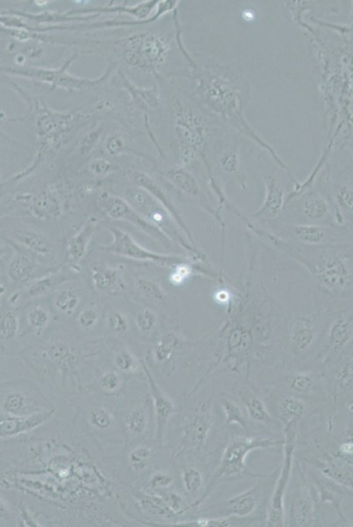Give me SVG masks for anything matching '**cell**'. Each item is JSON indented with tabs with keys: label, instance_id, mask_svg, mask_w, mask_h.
Returning <instances> with one entry per match:
<instances>
[{
	"label": "cell",
	"instance_id": "6da1fadb",
	"mask_svg": "<svg viewBox=\"0 0 353 527\" xmlns=\"http://www.w3.org/2000/svg\"><path fill=\"white\" fill-rule=\"evenodd\" d=\"M252 264L245 288L228 307L224 324L213 335L215 362L208 373L220 366L248 375L253 362H276L280 338L290 318L285 307L252 280Z\"/></svg>",
	"mask_w": 353,
	"mask_h": 527
},
{
	"label": "cell",
	"instance_id": "b9f144b4",
	"mask_svg": "<svg viewBox=\"0 0 353 527\" xmlns=\"http://www.w3.org/2000/svg\"><path fill=\"white\" fill-rule=\"evenodd\" d=\"M136 326L142 333L149 334L154 331L158 324L157 314L149 307L140 309L135 315Z\"/></svg>",
	"mask_w": 353,
	"mask_h": 527
},
{
	"label": "cell",
	"instance_id": "484cf974",
	"mask_svg": "<svg viewBox=\"0 0 353 527\" xmlns=\"http://www.w3.org/2000/svg\"><path fill=\"white\" fill-rule=\"evenodd\" d=\"M337 224L342 226L346 221H353V187L348 184H339L334 188L332 197Z\"/></svg>",
	"mask_w": 353,
	"mask_h": 527
},
{
	"label": "cell",
	"instance_id": "ba28073f",
	"mask_svg": "<svg viewBox=\"0 0 353 527\" xmlns=\"http://www.w3.org/2000/svg\"><path fill=\"white\" fill-rule=\"evenodd\" d=\"M326 309L311 315L289 320L287 331V348L292 355H306L317 346L326 328Z\"/></svg>",
	"mask_w": 353,
	"mask_h": 527
},
{
	"label": "cell",
	"instance_id": "ffe728a7",
	"mask_svg": "<svg viewBox=\"0 0 353 527\" xmlns=\"http://www.w3.org/2000/svg\"><path fill=\"white\" fill-rule=\"evenodd\" d=\"M98 222L95 216L87 219L79 231L69 239L66 257L71 265H77L86 258L90 242L95 237Z\"/></svg>",
	"mask_w": 353,
	"mask_h": 527
},
{
	"label": "cell",
	"instance_id": "f6af8a7d",
	"mask_svg": "<svg viewBox=\"0 0 353 527\" xmlns=\"http://www.w3.org/2000/svg\"><path fill=\"white\" fill-rule=\"evenodd\" d=\"M182 481L187 493L193 495L201 491L204 483V478L199 470L195 467H191L182 473Z\"/></svg>",
	"mask_w": 353,
	"mask_h": 527
},
{
	"label": "cell",
	"instance_id": "8992f818",
	"mask_svg": "<svg viewBox=\"0 0 353 527\" xmlns=\"http://www.w3.org/2000/svg\"><path fill=\"white\" fill-rule=\"evenodd\" d=\"M299 422L295 420L284 425V457L279 478L275 483L267 509L268 526H285V497L293 471Z\"/></svg>",
	"mask_w": 353,
	"mask_h": 527
},
{
	"label": "cell",
	"instance_id": "4fadbf2b",
	"mask_svg": "<svg viewBox=\"0 0 353 527\" xmlns=\"http://www.w3.org/2000/svg\"><path fill=\"white\" fill-rule=\"evenodd\" d=\"M353 337V321L348 312L337 313L324 328L321 338V349L317 359L326 362L339 353L351 342Z\"/></svg>",
	"mask_w": 353,
	"mask_h": 527
},
{
	"label": "cell",
	"instance_id": "8fae6325",
	"mask_svg": "<svg viewBox=\"0 0 353 527\" xmlns=\"http://www.w3.org/2000/svg\"><path fill=\"white\" fill-rule=\"evenodd\" d=\"M51 410L54 409L36 385L31 384L30 388L28 385L24 388L21 385L16 388L12 386L10 388H6L3 385L1 412L4 415L29 416Z\"/></svg>",
	"mask_w": 353,
	"mask_h": 527
},
{
	"label": "cell",
	"instance_id": "4dcf8cb0",
	"mask_svg": "<svg viewBox=\"0 0 353 527\" xmlns=\"http://www.w3.org/2000/svg\"><path fill=\"white\" fill-rule=\"evenodd\" d=\"M81 294L73 288H62L56 291L53 299L56 312L64 316H73L77 312L81 304Z\"/></svg>",
	"mask_w": 353,
	"mask_h": 527
},
{
	"label": "cell",
	"instance_id": "7bdbcfd3",
	"mask_svg": "<svg viewBox=\"0 0 353 527\" xmlns=\"http://www.w3.org/2000/svg\"><path fill=\"white\" fill-rule=\"evenodd\" d=\"M115 366L121 372L136 373L140 371L141 364L129 349H121L114 356Z\"/></svg>",
	"mask_w": 353,
	"mask_h": 527
},
{
	"label": "cell",
	"instance_id": "83f0119b",
	"mask_svg": "<svg viewBox=\"0 0 353 527\" xmlns=\"http://www.w3.org/2000/svg\"><path fill=\"white\" fill-rule=\"evenodd\" d=\"M36 265L32 258L23 252H17L12 257L8 266L9 280L14 283H25L34 277Z\"/></svg>",
	"mask_w": 353,
	"mask_h": 527
},
{
	"label": "cell",
	"instance_id": "2e32d148",
	"mask_svg": "<svg viewBox=\"0 0 353 527\" xmlns=\"http://www.w3.org/2000/svg\"><path fill=\"white\" fill-rule=\"evenodd\" d=\"M289 526H313L315 519V498L311 486L302 482L295 489L289 510Z\"/></svg>",
	"mask_w": 353,
	"mask_h": 527
},
{
	"label": "cell",
	"instance_id": "e575fe53",
	"mask_svg": "<svg viewBox=\"0 0 353 527\" xmlns=\"http://www.w3.org/2000/svg\"><path fill=\"white\" fill-rule=\"evenodd\" d=\"M220 403L227 425L239 426L245 430L248 428V419L239 403L224 393L221 394Z\"/></svg>",
	"mask_w": 353,
	"mask_h": 527
},
{
	"label": "cell",
	"instance_id": "f907efd6",
	"mask_svg": "<svg viewBox=\"0 0 353 527\" xmlns=\"http://www.w3.org/2000/svg\"><path fill=\"white\" fill-rule=\"evenodd\" d=\"M151 487L155 489H167L170 487L173 482V478L170 473L159 471L151 476Z\"/></svg>",
	"mask_w": 353,
	"mask_h": 527
},
{
	"label": "cell",
	"instance_id": "9c48e42d",
	"mask_svg": "<svg viewBox=\"0 0 353 527\" xmlns=\"http://www.w3.org/2000/svg\"><path fill=\"white\" fill-rule=\"evenodd\" d=\"M98 205L108 218L114 221L129 222L162 246L169 247L173 243L163 232L147 221L127 200L111 194L103 193L99 197Z\"/></svg>",
	"mask_w": 353,
	"mask_h": 527
},
{
	"label": "cell",
	"instance_id": "bcb514c9",
	"mask_svg": "<svg viewBox=\"0 0 353 527\" xmlns=\"http://www.w3.org/2000/svg\"><path fill=\"white\" fill-rule=\"evenodd\" d=\"M151 456V448L147 447H136L130 454V466L133 467L135 471H143L148 466Z\"/></svg>",
	"mask_w": 353,
	"mask_h": 527
},
{
	"label": "cell",
	"instance_id": "ac0fdd59",
	"mask_svg": "<svg viewBox=\"0 0 353 527\" xmlns=\"http://www.w3.org/2000/svg\"><path fill=\"white\" fill-rule=\"evenodd\" d=\"M135 180L136 184L138 185L140 187L143 188L147 192L152 194V196L167 209V211L170 213L171 216H173L175 222L180 226V228L182 230L184 233L186 234V236L188 237V239L192 242L195 246H197L195 238H193L192 232L190 231L188 226L186 224L185 220H184L183 216L180 215V213L179 212V210H178L177 207L175 206L173 200H171V197L165 192V190L161 187L160 185L153 180L152 178L149 177L148 175L142 174V172H138V174L136 175Z\"/></svg>",
	"mask_w": 353,
	"mask_h": 527
},
{
	"label": "cell",
	"instance_id": "5b68a950",
	"mask_svg": "<svg viewBox=\"0 0 353 527\" xmlns=\"http://www.w3.org/2000/svg\"><path fill=\"white\" fill-rule=\"evenodd\" d=\"M280 220L293 224L339 225L330 198L311 187L286 203Z\"/></svg>",
	"mask_w": 353,
	"mask_h": 527
},
{
	"label": "cell",
	"instance_id": "60d3db41",
	"mask_svg": "<svg viewBox=\"0 0 353 527\" xmlns=\"http://www.w3.org/2000/svg\"><path fill=\"white\" fill-rule=\"evenodd\" d=\"M20 318L16 312L6 310L0 319V334L1 340L10 341L16 337L20 329Z\"/></svg>",
	"mask_w": 353,
	"mask_h": 527
},
{
	"label": "cell",
	"instance_id": "ee69618b",
	"mask_svg": "<svg viewBox=\"0 0 353 527\" xmlns=\"http://www.w3.org/2000/svg\"><path fill=\"white\" fill-rule=\"evenodd\" d=\"M101 318V310L95 304L86 306L79 313L77 323L84 331H92L99 324Z\"/></svg>",
	"mask_w": 353,
	"mask_h": 527
},
{
	"label": "cell",
	"instance_id": "f1b7e54d",
	"mask_svg": "<svg viewBox=\"0 0 353 527\" xmlns=\"http://www.w3.org/2000/svg\"><path fill=\"white\" fill-rule=\"evenodd\" d=\"M314 487L317 489V495L319 497L320 503L330 504L335 508L339 515H342L340 504H341L342 491L339 489V486L336 485V482L332 481L326 476L315 475L312 478Z\"/></svg>",
	"mask_w": 353,
	"mask_h": 527
},
{
	"label": "cell",
	"instance_id": "f35d334b",
	"mask_svg": "<svg viewBox=\"0 0 353 527\" xmlns=\"http://www.w3.org/2000/svg\"><path fill=\"white\" fill-rule=\"evenodd\" d=\"M26 319L29 327L34 331H42L51 325V314L45 306H33L27 310Z\"/></svg>",
	"mask_w": 353,
	"mask_h": 527
},
{
	"label": "cell",
	"instance_id": "74e56055",
	"mask_svg": "<svg viewBox=\"0 0 353 527\" xmlns=\"http://www.w3.org/2000/svg\"><path fill=\"white\" fill-rule=\"evenodd\" d=\"M138 46V51L136 53V55L138 56L140 58L137 64L142 62V59H143L145 65L146 62L151 65L152 62H158L164 58L165 47L158 39L147 37V38L139 40Z\"/></svg>",
	"mask_w": 353,
	"mask_h": 527
},
{
	"label": "cell",
	"instance_id": "7a4b0ae2",
	"mask_svg": "<svg viewBox=\"0 0 353 527\" xmlns=\"http://www.w3.org/2000/svg\"><path fill=\"white\" fill-rule=\"evenodd\" d=\"M225 74H226L225 72L217 70L206 74V77L201 80V86L198 89L202 98L209 108L221 115L233 127L254 139L259 145L269 150L280 167L287 172L292 180H295L291 171L281 161L269 144L265 143L260 139L255 131L249 127L248 121L243 114L241 93L235 83L232 82L233 80H231L230 75L226 76Z\"/></svg>",
	"mask_w": 353,
	"mask_h": 527
},
{
	"label": "cell",
	"instance_id": "4316f807",
	"mask_svg": "<svg viewBox=\"0 0 353 527\" xmlns=\"http://www.w3.org/2000/svg\"><path fill=\"white\" fill-rule=\"evenodd\" d=\"M69 280H70V276L67 274L61 271L53 272L51 274L37 279L28 285L25 290L24 297L27 299H36V298L48 296Z\"/></svg>",
	"mask_w": 353,
	"mask_h": 527
},
{
	"label": "cell",
	"instance_id": "f546056e",
	"mask_svg": "<svg viewBox=\"0 0 353 527\" xmlns=\"http://www.w3.org/2000/svg\"><path fill=\"white\" fill-rule=\"evenodd\" d=\"M183 346V338L176 332H165L161 336L160 340L154 348L156 362L160 364L170 362L175 353L182 349Z\"/></svg>",
	"mask_w": 353,
	"mask_h": 527
},
{
	"label": "cell",
	"instance_id": "44dd1931",
	"mask_svg": "<svg viewBox=\"0 0 353 527\" xmlns=\"http://www.w3.org/2000/svg\"><path fill=\"white\" fill-rule=\"evenodd\" d=\"M142 366L147 373V376H148L149 386H151L153 406H154L156 417H157L158 439L159 443L162 444L169 419L178 412L177 408L170 398L167 397L159 388L151 373L149 372L148 368L143 362Z\"/></svg>",
	"mask_w": 353,
	"mask_h": 527
},
{
	"label": "cell",
	"instance_id": "d6986e66",
	"mask_svg": "<svg viewBox=\"0 0 353 527\" xmlns=\"http://www.w3.org/2000/svg\"><path fill=\"white\" fill-rule=\"evenodd\" d=\"M53 413L54 410L21 417L2 414L1 422H0L1 438L14 437V436L32 431L48 421Z\"/></svg>",
	"mask_w": 353,
	"mask_h": 527
},
{
	"label": "cell",
	"instance_id": "1f68e13d",
	"mask_svg": "<svg viewBox=\"0 0 353 527\" xmlns=\"http://www.w3.org/2000/svg\"><path fill=\"white\" fill-rule=\"evenodd\" d=\"M218 166L225 174L235 178L243 189L246 188V177L243 174L241 160L236 150H227L221 153L218 159Z\"/></svg>",
	"mask_w": 353,
	"mask_h": 527
},
{
	"label": "cell",
	"instance_id": "9a60e30c",
	"mask_svg": "<svg viewBox=\"0 0 353 527\" xmlns=\"http://www.w3.org/2000/svg\"><path fill=\"white\" fill-rule=\"evenodd\" d=\"M263 181L265 188L264 202L257 211L252 213L249 218L264 224L278 221L282 218L287 196L282 185L273 176H267Z\"/></svg>",
	"mask_w": 353,
	"mask_h": 527
},
{
	"label": "cell",
	"instance_id": "30bf717a",
	"mask_svg": "<svg viewBox=\"0 0 353 527\" xmlns=\"http://www.w3.org/2000/svg\"><path fill=\"white\" fill-rule=\"evenodd\" d=\"M108 229L112 235V240L108 246H101V250L114 255L138 260V261L159 264L165 266H175L191 260L187 257L153 253L140 246L129 233L121 229L115 227Z\"/></svg>",
	"mask_w": 353,
	"mask_h": 527
},
{
	"label": "cell",
	"instance_id": "d590c367",
	"mask_svg": "<svg viewBox=\"0 0 353 527\" xmlns=\"http://www.w3.org/2000/svg\"><path fill=\"white\" fill-rule=\"evenodd\" d=\"M279 415L282 420L283 425L292 421H300L306 412V404L304 401L296 397H286L280 401Z\"/></svg>",
	"mask_w": 353,
	"mask_h": 527
},
{
	"label": "cell",
	"instance_id": "c3c4849f",
	"mask_svg": "<svg viewBox=\"0 0 353 527\" xmlns=\"http://www.w3.org/2000/svg\"><path fill=\"white\" fill-rule=\"evenodd\" d=\"M121 384H123V379L121 375L114 371L105 373L99 381V388L108 393H114L120 390Z\"/></svg>",
	"mask_w": 353,
	"mask_h": 527
},
{
	"label": "cell",
	"instance_id": "7c38bea8",
	"mask_svg": "<svg viewBox=\"0 0 353 527\" xmlns=\"http://www.w3.org/2000/svg\"><path fill=\"white\" fill-rule=\"evenodd\" d=\"M177 137L181 143V154L196 155L207 141L208 128L204 118L189 106L180 104L176 109Z\"/></svg>",
	"mask_w": 353,
	"mask_h": 527
},
{
	"label": "cell",
	"instance_id": "681fc988",
	"mask_svg": "<svg viewBox=\"0 0 353 527\" xmlns=\"http://www.w3.org/2000/svg\"><path fill=\"white\" fill-rule=\"evenodd\" d=\"M165 502H167L170 509L173 511V513L176 514L185 513L191 507L180 495L174 493V492H170L168 494Z\"/></svg>",
	"mask_w": 353,
	"mask_h": 527
},
{
	"label": "cell",
	"instance_id": "52a82bcc",
	"mask_svg": "<svg viewBox=\"0 0 353 527\" xmlns=\"http://www.w3.org/2000/svg\"><path fill=\"white\" fill-rule=\"evenodd\" d=\"M262 227L280 239L302 246H330L339 244L342 239L340 225L293 224L278 220L264 222Z\"/></svg>",
	"mask_w": 353,
	"mask_h": 527
},
{
	"label": "cell",
	"instance_id": "603a6c76",
	"mask_svg": "<svg viewBox=\"0 0 353 527\" xmlns=\"http://www.w3.org/2000/svg\"><path fill=\"white\" fill-rule=\"evenodd\" d=\"M260 486H253L243 493L236 495L226 501L224 508V516H236L247 517L252 515L253 511L257 509L260 497Z\"/></svg>",
	"mask_w": 353,
	"mask_h": 527
},
{
	"label": "cell",
	"instance_id": "7dc6e473",
	"mask_svg": "<svg viewBox=\"0 0 353 527\" xmlns=\"http://www.w3.org/2000/svg\"><path fill=\"white\" fill-rule=\"evenodd\" d=\"M89 420L93 428L106 430L112 425V416L104 407H95L90 410Z\"/></svg>",
	"mask_w": 353,
	"mask_h": 527
},
{
	"label": "cell",
	"instance_id": "d4e9b609",
	"mask_svg": "<svg viewBox=\"0 0 353 527\" xmlns=\"http://www.w3.org/2000/svg\"><path fill=\"white\" fill-rule=\"evenodd\" d=\"M239 398L245 407L247 415L252 421L263 423V425L273 423L274 420L268 412L263 400L258 397L248 386H243L240 388Z\"/></svg>",
	"mask_w": 353,
	"mask_h": 527
},
{
	"label": "cell",
	"instance_id": "e0dca14e",
	"mask_svg": "<svg viewBox=\"0 0 353 527\" xmlns=\"http://www.w3.org/2000/svg\"><path fill=\"white\" fill-rule=\"evenodd\" d=\"M90 278L95 290L117 296L126 288L123 270L105 263H95L90 268Z\"/></svg>",
	"mask_w": 353,
	"mask_h": 527
},
{
	"label": "cell",
	"instance_id": "f5cc1de1",
	"mask_svg": "<svg viewBox=\"0 0 353 527\" xmlns=\"http://www.w3.org/2000/svg\"><path fill=\"white\" fill-rule=\"evenodd\" d=\"M123 140L120 137H114L109 139L108 143V149L111 154H117L123 149Z\"/></svg>",
	"mask_w": 353,
	"mask_h": 527
},
{
	"label": "cell",
	"instance_id": "d6a6232c",
	"mask_svg": "<svg viewBox=\"0 0 353 527\" xmlns=\"http://www.w3.org/2000/svg\"><path fill=\"white\" fill-rule=\"evenodd\" d=\"M149 421L148 403H143L131 410L127 416L125 426L130 435L134 437H140L145 434Z\"/></svg>",
	"mask_w": 353,
	"mask_h": 527
},
{
	"label": "cell",
	"instance_id": "836d02e7",
	"mask_svg": "<svg viewBox=\"0 0 353 527\" xmlns=\"http://www.w3.org/2000/svg\"><path fill=\"white\" fill-rule=\"evenodd\" d=\"M287 390L295 395H307L314 390L315 379L311 373L293 372L283 379Z\"/></svg>",
	"mask_w": 353,
	"mask_h": 527
},
{
	"label": "cell",
	"instance_id": "277c9868",
	"mask_svg": "<svg viewBox=\"0 0 353 527\" xmlns=\"http://www.w3.org/2000/svg\"><path fill=\"white\" fill-rule=\"evenodd\" d=\"M126 196L127 202L173 243L180 244L197 261L207 262V256L188 239L167 209L152 194L137 187L127 190Z\"/></svg>",
	"mask_w": 353,
	"mask_h": 527
},
{
	"label": "cell",
	"instance_id": "3957f363",
	"mask_svg": "<svg viewBox=\"0 0 353 527\" xmlns=\"http://www.w3.org/2000/svg\"><path fill=\"white\" fill-rule=\"evenodd\" d=\"M284 439L262 438L255 437H242L234 439L225 448L221 454L217 469L209 481L205 493L202 495L195 506L201 504L206 498L213 492L221 482L226 481L236 476H248V478H267V475L256 473L246 465V458L251 452L258 449H268L283 447Z\"/></svg>",
	"mask_w": 353,
	"mask_h": 527
},
{
	"label": "cell",
	"instance_id": "816d5d0a",
	"mask_svg": "<svg viewBox=\"0 0 353 527\" xmlns=\"http://www.w3.org/2000/svg\"><path fill=\"white\" fill-rule=\"evenodd\" d=\"M90 172L97 177H103L108 174V172L111 170V165L107 160L97 159L90 163L89 165Z\"/></svg>",
	"mask_w": 353,
	"mask_h": 527
},
{
	"label": "cell",
	"instance_id": "cb8c5ba5",
	"mask_svg": "<svg viewBox=\"0 0 353 527\" xmlns=\"http://www.w3.org/2000/svg\"><path fill=\"white\" fill-rule=\"evenodd\" d=\"M10 240L23 249L40 256L49 255L53 250V244L45 235L27 229L12 232Z\"/></svg>",
	"mask_w": 353,
	"mask_h": 527
},
{
	"label": "cell",
	"instance_id": "5bb4252c",
	"mask_svg": "<svg viewBox=\"0 0 353 527\" xmlns=\"http://www.w3.org/2000/svg\"><path fill=\"white\" fill-rule=\"evenodd\" d=\"M210 401H202L185 420L182 428L185 443L198 452H203L213 425Z\"/></svg>",
	"mask_w": 353,
	"mask_h": 527
},
{
	"label": "cell",
	"instance_id": "7402d4cb",
	"mask_svg": "<svg viewBox=\"0 0 353 527\" xmlns=\"http://www.w3.org/2000/svg\"><path fill=\"white\" fill-rule=\"evenodd\" d=\"M19 75L23 76L38 78V80L45 81V82L52 83L56 86L67 88V89H80V88L90 86L96 84V81H90L86 80H79L70 75L65 73L64 69L59 71H47L36 70V69H28V70H17L14 71Z\"/></svg>",
	"mask_w": 353,
	"mask_h": 527
},
{
	"label": "cell",
	"instance_id": "ab89813d",
	"mask_svg": "<svg viewBox=\"0 0 353 527\" xmlns=\"http://www.w3.org/2000/svg\"><path fill=\"white\" fill-rule=\"evenodd\" d=\"M107 327L112 334L118 338L126 337L130 329V322L127 316L119 309H112L108 313Z\"/></svg>",
	"mask_w": 353,
	"mask_h": 527
},
{
	"label": "cell",
	"instance_id": "8d00e7d4",
	"mask_svg": "<svg viewBox=\"0 0 353 527\" xmlns=\"http://www.w3.org/2000/svg\"><path fill=\"white\" fill-rule=\"evenodd\" d=\"M135 287L138 294L146 299L157 303L167 302L168 300L167 292L151 278L138 276L136 278Z\"/></svg>",
	"mask_w": 353,
	"mask_h": 527
}]
</instances>
